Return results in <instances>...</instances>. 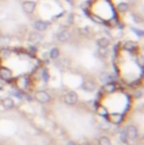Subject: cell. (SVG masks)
Segmentation results:
<instances>
[{
	"instance_id": "6da1fadb",
	"label": "cell",
	"mask_w": 144,
	"mask_h": 145,
	"mask_svg": "<svg viewBox=\"0 0 144 145\" xmlns=\"http://www.w3.org/2000/svg\"><path fill=\"white\" fill-rule=\"evenodd\" d=\"M34 98H35L36 101L39 103V104H47L51 100L50 93L47 91H45V90H37L34 93Z\"/></svg>"
},
{
	"instance_id": "7a4b0ae2",
	"label": "cell",
	"mask_w": 144,
	"mask_h": 145,
	"mask_svg": "<svg viewBox=\"0 0 144 145\" xmlns=\"http://www.w3.org/2000/svg\"><path fill=\"white\" fill-rule=\"evenodd\" d=\"M78 100H79V97L75 91H69L64 96V103L68 106H74L78 103Z\"/></svg>"
},
{
	"instance_id": "3957f363",
	"label": "cell",
	"mask_w": 144,
	"mask_h": 145,
	"mask_svg": "<svg viewBox=\"0 0 144 145\" xmlns=\"http://www.w3.org/2000/svg\"><path fill=\"white\" fill-rule=\"evenodd\" d=\"M23 11L26 14H33L36 9V2L33 0H26L22 3Z\"/></svg>"
},
{
	"instance_id": "277c9868",
	"label": "cell",
	"mask_w": 144,
	"mask_h": 145,
	"mask_svg": "<svg viewBox=\"0 0 144 145\" xmlns=\"http://www.w3.org/2000/svg\"><path fill=\"white\" fill-rule=\"evenodd\" d=\"M125 132H126L127 137H128L130 140H132V141L136 140L137 136H139V131H137L136 126H134V125H128V126L126 127Z\"/></svg>"
},
{
	"instance_id": "5b68a950",
	"label": "cell",
	"mask_w": 144,
	"mask_h": 145,
	"mask_svg": "<svg viewBox=\"0 0 144 145\" xmlns=\"http://www.w3.org/2000/svg\"><path fill=\"white\" fill-rule=\"evenodd\" d=\"M56 38L59 42H62V43H67L71 39V33L68 31V29H62L58 33Z\"/></svg>"
},
{
	"instance_id": "8992f818",
	"label": "cell",
	"mask_w": 144,
	"mask_h": 145,
	"mask_svg": "<svg viewBox=\"0 0 144 145\" xmlns=\"http://www.w3.org/2000/svg\"><path fill=\"white\" fill-rule=\"evenodd\" d=\"M33 26H34V29L36 32L42 33V32H45L48 28V23L44 22V20H36Z\"/></svg>"
},
{
	"instance_id": "52a82bcc",
	"label": "cell",
	"mask_w": 144,
	"mask_h": 145,
	"mask_svg": "<svg viewBox=\"0 0 144 145\" xmlns=\"http://www.w3.org/2000/svg\"><path fill=\"white\" fill-rule=\"evenodd\" d=\"M0 78L5 81H9L12 78V71L8 68H5V67L0 68Z\"/></svg>"
},
{
	"instance_id": "ba28073f",
	"label": "cell",
	"mask_w": 144,
	"mask_h": 145,
	"mask_svg": "<svg viewBox=\"0 0 144 145\" xmlns=\"http://www.w3.org/2000/svg\"><path fill=\"white\" fill-rule=\"evenodd\" d=\"M0 103H1V106L6 109V110L12 109L14 107H15V101H14V99H12V98H10V97L3 98V99H2Z\"/></svg>"
},
{
	"instance_id": "9c48e42d",
	"label": "cell",
	"mask_w": 144,
	"mask_h": 145,
	"mask_svg": "<svg viewBox=\"0 0 144 145\" xmlns=\"http://www.w3.org/2000/svg\"><path fill=\"white\" fill-rule=\"evenodd\" d=\"M82 89L84 91H88V92H91L96 89V82L92 81V80H86L83 83H82Z\"/></svg>"
},
{
	"instance_id": "30bf717a",
	"label": "cell",
	"mask_w": 144,
	"mask_h": 145,
	"mask_svg": "<svg viewBox=\"0 0 144 145\" xmlns=\"http://www.w3.org/2000/svg\"><path fill=\"white\" fill-rule=\"evenodd\" d=\"M42 38H43L42 34L35 31V32H33V33H31L28 35V42L32 43V44H37V43H39L42 40Z\"/></svg>"
},
{
	"instance_id": "8fae6325",
	"label": "cell",
	"mask_w": 144,
	"mask_h": 145,
	"mask_svg": "<svg viewBox=\"0 0 144 145\" xmlns=\"http://www.w3.org/2000/svg\"><path fill=\"white\" fill-rule=\"evenodd\" d=\"M109 121L114 123V124H119L123 121V115L122 114H117V112H113L109 114Z\"/></svg>"
},
{
	"instance_id": "7c38bea8",
	"label": "cell",
	"mask_w": 144,
	"mask_h": 145,
	"mask_svg": "<svg viewBox=\"0 0 144 145\" xmlns=\"http://www.w3.org/2000/svg\"><path fill=\"white\" fill-rule=\"evenodd\" d=\"M123 48H124L125 51L133 52V51H135V50L137 48V43H135V42H133V40H127V42L124 43Z\"/></svg>"
},
{
	"instance_id": "4fadbf2b",
	"label": "cell",
	"mask_w": 144,
	"mask_h": 145,
	"mask_svg": "<svg viewBox=\"0 0 144 145\" xmlns=\"http://www.w3.org/2000/svg\"><path fill=\"white\" fill-rule=\"evenodd\" d=\"M110 44V40L108 39L107 37H100L97 39V45L99 48H107Z\"/></svg>"
},
{
	"instance_id": "5bb4252c",
	"label": "cell",
	"mask_w": 144,
	"mask_h": 145,
	"mask_svg": "<svg viewBox=\"0 0 144 145\" xmlns=\"http://www.w3.org/2000/svg\"><path fill=\"white\" fill-rule=\"evenodd\" d=\"M103 90H104L105 92H107V93H111V92H114V91L116 90V86H115L114 82H107V83L104 84Z\"/></svg>"
},
{
	"instance_id": "9a60e30c",
	"label": "cell",
	"mask_w": 144,
	"mask_h": 145,
	"mask_svg": "<svg viewBox=\"0 0 144 145\" xmlns=\"http://www.w3.org/2000/svg\"><path fill=\"white\" fill-rule=\"evenodd\" d=\"M48 55H50V57L53 59V60L59 59V56H60V51H59V48H58V47H53V48L50 51Z\"/></svg>"
},
{
	"instance_id": "2e32d148",
	"label": "cell",
	"mask_w": 144,
	"mask_h": 145,
	"mask_svg": "<svg viewBox=\"0 0 144 145\" xmlns=\"http://www.w3.org/2000/svg\"><path fill=\"white\" fill-rule=\"evenodd\" d=\"M128 8H130V6H128L127 2H119V3L117 5V9H118V11H120V12H126V11L128 10Z\"/></svg>"
},
{
	"instance_id": "e0dca14e",
	"label": "cell",
	"mask_w": 144,
	"mask_h": 145,
	"mask_svg": "<svg viewBox=\"0 0 144 145\" xmlns=\"http://www.w3.org/2000/svg\"><path fill=\"white\" fill-rule=\"evenodd\" d=\"M98 144L99 145H113L111 141L108 138L107 136H100L98 138Z\"/></svg>"
},
{
	"instance_id": "ac0fdd59",
	"label": "cell",
	"mask_w": 144,
	"mask_h": 145,
	"mask_svg": "<svg viewBox=\"0 0 144 145\" xmlns=\"http://www.w3.org/2000/svg\"><path fill=\"white\" fill-rule=\"evenodd\" d=\"M0 55H1V57H3V59H8V57L11 55V51H10L9 48H2Z\"/></svg>"
},
{
	"instance_id": "d6986e66",
	"label": "cell",
	"mask_w": 144,
	"mask_h": 145,
	"mask_svg": "<svg viewBox=\"0 0 144 145\" xmlns=\"http://www.w3.org/2000/svg\"><path fill=\"white\" fill-rule=\"evenodd\" d=\"M100 80L103 81V82H105V83H107V82H109L110 80H111V76H110V74L109 73H101L100 74Z\"/></svg>"
},
{
	"instance_id": "ffe728a7",
	"label": "cell",
	"mask_w": 144,
	"mask_h": 145,
	"mask_svg": "<svg viewBox=\"0 0 144 145\" xmlns=\"http://www.w3.org/2000/svg\"><path fill=\"white\" fill-rule=\"evenodd\" d=\"M43 79H44V81H48V79H50V73H48V70H44L43 71Z\"/></svg>"
},
{
	"instance_id": "44dd1931",
	"label": "cell",
	"mask_w": 144,
	"mask_h": 145,
	"mask_svg": "<svg viewBox=\"0 0 144 145\" xmlns=\"http://www.w3.org/2000/svg\"><path fill=\"white\" fill-rule=\"evenodd\" d=\"M120 137H122V141H123L124 143H127V140H126V138H127V135H126L125 129H124V131L120 133Z\"/></svg>"
},
{
	"instance_id": "7402d4cb",
	"label": "cell",
	"mask_w": 144,
	"mask_h": 145,
	"mask_svg": "<svg viewBox=\"0 0 144 145\" xmlns=\"http://www.w3.org/2000/svg\"><path fill=\"white\" fill-rule=\"evenodd\" d=\"M133 96H134V98L139 99V98H141V97H142V91H141V90H136V91H134Z\"/></svg>"
},
{
	"instance_id": "603a6c76",
	"label": "cell",
	"mask_w": 144,
	"mask_h": 145,
	"mask_svg": "<svg viewBox=\"0 0 144 145\" xmlns=\"http://www.w3.org/2000/svg\"><path fill=\"white\" fill-rule=\"evenodd\" d=\"M10 42V37L9 36H2L0 39V43H9Z\"/></svg>"
},
{
	"instance_id": "cb8c5ba5",
	"label": "cell",
	"mask_w": 144,
	"mask_h": 145,
	"mask_svg": "<svg viewBox=\"0 0 144 145\" xmlns=\"http://www.w3.org/2000/svg\"><path fill=\"white\" fill-rule=\"evenodd\" d=\"M137 63H139V65L141 67V68H143V65H144V62H143V56H139L137 57V61H136Z\"/></svg>"
},
{
	"instance_id": "d4e9b609",
	"label": "cell",
	"mask_w": 144,
	"mask_h": 145,
	"mask_svg": "<svg viewBox=\"0 0 144 145\" xmlns=\"http://www.w3.org/2000/svg\"><path fill=\"white\" fill-rule=\"evenodd\" d=\"M92 18H94V19L96 20V23H103V19H101V18L99 19V18H97L96 16H92Z\"/></svg>"
},
{
	"instance_id": "484cf974",
	"label": "cell",
	"mask_w": 144,
	"mask_h": 145,
	"mask_svg": "<svg viewBox=\"0 0 144 145\" xmlns=\"http://www.w3.org/2000/svg\"><path fill=\"white\" fill-rule=\"evenodd\" d=\"M67 145H77V143H75V142H73V141H70V142H68V143H67Z\"/></svg>"
}]
</instances>
